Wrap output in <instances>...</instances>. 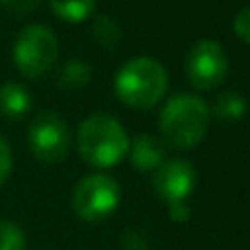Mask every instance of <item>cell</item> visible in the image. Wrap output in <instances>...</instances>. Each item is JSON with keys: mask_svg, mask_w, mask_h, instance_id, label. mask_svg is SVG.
<instances>
[{"mask_svg": "<svg viewBox=\"0 0 250 250\" xmlns=\"http://www.w3.org/2000/svg\"><path fill=\"white\" fill-rule=\"evenodd\" d=\"M26 237L22 229L13 222H0V250H24Z\"/></svg>", "mask_w": 250, "mask_h": 250, "instance_id": "15", "label": "cell"}, {"mask_svg": "<svg viewBox=\"0 0 250 250\" xmlns=\"http://www.w3.org/2000/svg\"><path fill=\"white\" fill-rule=\"evenodd\" d=\"M13 169V156H11V147H9V143L4 141V136L0 134V185H2L4 180L9 178V173H11Z\"/></svg>", "mask_w": 250, "mask_h": 250, "instance_id": "17", "label": "cell"}, {"mask_svg": "<svg viewBox=\"0 0 250 250\" xmlns=\"http://www.w3.org/2000/svg\"><path fill=\"white\" fill-rule=\"evenodd\" d=\"M60 44L48 26L29 24L20 31L13 44V62L24 77H42L53 68Z\"/></svg>", "mask_w": 250, "mask_h": 250, "instance_id": "4", "label": "cell"}, {"mask_svg": "<svg viewBox=\"0 0 250 250\" xmlns=\"http://www.w3.org/2000/svg\"><path fill=\"white\" fill-rule=\"evenodd\" d=\"M40 0H0V4H4L7 9H11V11H31V9L38 4Z\"/></svg>", "mask_w": 250, "mask_h": 250, "instance_id": "20", "label": "cell"}, {"mask_svg": "<svg viewBox=\"0 0 250 250\" xmlns=\"http://www.w3.org/2000/svg\"><path fill=\"white\" fill-rule=\"evenodd\" d=\"M198 182V173L195 167L185 158H169L154 171L151 185L154 191L163 202L173 204V202H187L195 189Z\"/></svg>", "mask_w": 250, "mask_h": 250, "instance_id": "8", "label": "cell"}, {"mask_svg": "<svg viewBox=\"0 0 250 250\" xmlns=\"http://www.w3.org/2000/svg\"><path fill=\"white\" fill-rule=\"evenodd\" d=\"M123 250H147V242L138 230H127L123 237Z\"/></svg>", "mask_w": 250, "mask_h": 250, "instance_id": "19", "label": "cell"}, {"mask_svg": "<svg viewBox=\"0 0 250 250\" xmlns=\"http://www.w3.org/2000/svg\"><path fill=\"white\" fill-rule=\"evenodd\" d=\"M92 77V68L86 60H70L62 66L60 70V86L68 90H79L86 88Z\"/></svg>", "mask_w": 250, "mask_h": 250, "instance_id": "13", "label": "cell"}, {"mask_svg": "<svg viewBox=\"0 0 250 250\" xmlns=\"http://www.w3.org/2000/svg\"><path fill=\"white\" fill-rule=\"evenodd\" d=\"M31 110V92L22 83L7 82L0 88V114L7 119H20Z\"/></svg>", "mask_w": 250, "mask_h": 250, "instance_id": "10", "label": "cell"}, {"mask_svg": "<svg viewBox=\"0 0 250 250\" xmlns=\"http://www.w3.org/2000/svg\"><path fill=\"white\" fill-rule=\"evenodd\" d=\"M29 147L42 163H60L70 149V129L62 114L42 112L29 127Z\"/></svg>", "mask_w": 250, "mask_h": 250, "instance_id": "7", "label": "cell"}, {"mask_svg": "<svg viewBox=\"0 0 250 250\" xmlns=\"http://www.w3.org/2000/svg\"><path fill=\"white\" fill-rule=\"evenodd\" d=\"M92 35L104 48H114L121 42V26L114 18L110 16H99L92 26Z\"/></svg>", "mask_w": 250, "mask_h": 250, "instance_id": "14", "label": "cell"}, {"mask_svg": "<svg viewBox=\"0 0 250 250\" xmlns=\"http://www.w3.org/2000/svg\"><path fill=\"white\" fill-rule=\"evenodd\" d=\"M169 208V217H171L173 222H187L191 217V207L189 202H173V204H167Z\"/></svg>", "mask_w": 250, "mask_h": 250, "instance_id": "18", "label": "cell"}, {"mask_svg": "<svg viewBox=\"0 0 250 250\" xmlns=\"http://www.w3.org/2000/svg\"><path fill=\"white\" fill-rule=\"evenodd\" d=\"M121 189L114 178L105 173H90L75 185L73 211L86 222H101L119 207Z\"/></svg>", "mask_w": 250, "mask_h": 250, "instance_id": "5", "label": "cell"}, {"mask_svg": "<svg viewBox=\"0 0 250 250\" xmlns=\"http://www.w3.org/2000/svg\"><path fill=\"white\" fill-rule=\"evenodd\" d=\"M77 149L88 165L97 169H110L127 156L129 136L112 114L97 112L83 119L79 125Z\"/></svg>", "mask_w": 250, "mask_h": 250, "instance_id": "1", "label": "cell"}, {"mask_svg": "<svg viewBox=\"0 0 250 250\" xmlns=\"http://www.w3.org/2000/svg\"><path fill=\"white\" fill-rule=\"evenodd\" d=\"M185 73L195 90H213L229 75V55L215 40H198L185 57Z\"/></svg>", "mask_w": 250, "mask_h": 250, "instance_id": "6", "label": "cell"}, {"mask_svg": "<svg viewBox=\"0 0 250 250\" xmlns=\"http://www.w3.org/2000/svg\"><path fill=\"white\" fill-rule=\"evenodd\" d=\"M233 31L242 42L250 44V4L237 11V16L233 20Z\"/></svg>", "mask_w": 250, "mask_h": 250, "instance_id": "16", "label": "cell"}, {"mask_svg": "<svg viewBox=\"0 0 250 250\" xmlns=\"http://www.w3.org/2000/svg\"><path fill=\"white\" fill-rule=\"evenodd\" d=\"M211 123V108L198 95H173L163 105L158 127L163 138L171 147L189 149L204 138Z\"/></svg>", "mask_w": 250, "mask_h": 250, "instance_id": "2", "label": "cell"}, {"mask_svg": "<svg viewBox=\"0 0 250 250\" xmlns=\"http://www.w3.org/2000/svg\"><path fill=\"white\" fill-rule=\"evenodd\" d=\"M127 156L132 158V165L138 169V171H143V173L151 171L154 173L156 169L165 163V147L156 136L141 132L129 141Z\"/></svg>", "mask_w": 250, "mask_h": 250, "instance_id": "9", "label": "cell"}, {"mask_svg": "<svg viewBox=\"0 0 250 250\" xmlns=\"http://www.w3.org/2000/svg\"><path fill=\"white\" fill-rule=\"evenodd\" d=\"M246 110H248V101L242 92L224 90L217 95L211 114H215V117L224 123H235V121H242V119L246 117Z\"/></svg>", "mask_w": 250, "mask_h": 250, "instance_id": "11", "label": "cell"}, {"mask_svg": "<svg viewBox=\"0 0 250 250\" xmlns=\"http://www.w3.org/2000/svg\"><path fill=\"white\" fill-rule=\"evenodd\" d=\"M51 9L64 22H83L95 13L97 0H48Z\"/></svg>", "mask_w": 250, "mask_h": 250, "instance_id": "12", "label": "cell"}, {"mask_svg": "<svg viewBox=\"0 0 250 250\" xmlns=\"http://www.w3.org/2000/svg\"><path fill=\"white\" fill-rule=\"evenodd\" d=\"M169 88V75L154 57H132L114 77V92L125 105L136 110L154 108Z\"/></svg>", "mask_w": 250, "mask_h": 250, "instance_id": "3", "label": "cell"}]
</instances>
